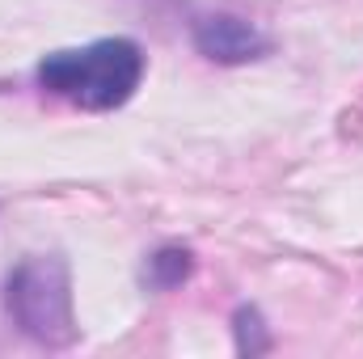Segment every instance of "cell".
<instances>
[{
  "label": "cell",
  "mask_w": 363,
  "mask_h": 359,
  "mask_svg": "<svg viewBox=\"0 0 363 359\" xmlns=\"http://www.w3.org/2000/svg\"><path fill=\"white\" fill-rule=\"evenodd\" d=\"M190 270H194V254L186 245H161L144 267V283L157 287V292H169V287L190 279Z\"/></svg>",
  "instance_id": "277c9868"
},
{
  "label": "cell",
  "mask_w": 363,
  "mask_h": 359,
  "mask_svg": "<svg viewBox=\"0 0 363 359\" xmlns=\"http://www.w3.org/2000/svg\"><path fill=\"white\" fill-rule=\"evenodd\" d=\"M38 85L81 110H114L140 89L144 51L131 38H97L89 47L51 51L38 64Z\"/></svg>",
  "instance_id": "6da1fadb"
},
{
  "label": "cell",
  "mask_w": 363,
  "mask_h": 359,
  "mask_svg": "<svg viewBox=\"0 0 363 359\" xmlns=\"http://www.w3.org/2000/svg\"><path fill=\"white\" fill-rule=\"evenodd\" d=\"M194 47L216 64H250L267 51V38L233 13H207L194 21Z\"/></svg>",
  "instance_id": "3957f363"
},
{
  "label": "cell",
  "mask_w": 363,
  "mask_h": 359,
  "mask_svg": "<svg viewBox=\"0 0 363 359\" xmlns=\"http://www.w3.org/2000/svg\"><path fill=\"white\" fill-rule=\"evenodd\" d=\"M4 309L13 326L43 347H68L77 338L72 279L64 258H26L4 279Z\"/></svg>",
  "instance_id": "7a4b0ae2"
},
{
  "label": "cell",
  "mask_w": 363,
  "mask_h": 359,
  "mask_svg": "<svg viewBox=\"0 0 363 359\" xmlns=\"http://www.w3.org/2000/svg\"><path fill=\"white\" fill-rule=\"evenodd\" d=\"M233 330H237V351H241V355H258V351H267V347H271V338H267V326H262V313H258V309H237Z\"/></svg>",
  "instance_id": "5b68a950"
}]
</instances>
